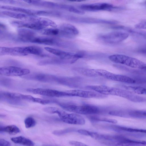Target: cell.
<instances>
[{
    "mask_svg": "<svg viewBox=\"0 0 146 146\" xmlns=\"http://www.w3.org/2000/svg\"><path fill=\"white\" fill-rule=\"evenodd\" d=\"M47 111L49 113L57 114L62 121L67 123L82 125L85 123L84 118L77 113H69L59 108L52 107H49Z\"/></svg>",
    "mask_w": 146,
    "mask_h": 146,
    "instance_id": "6da1fadb",
    "label": "cell"
},
{
    "mask_svg": "<svg viewBox=\"0 0 146 146\" xmlns=\"http://www.w3.org/2000/svg\"><path fill=\"white\" fill-rule=\"evenodd\" d=\"M59 105L63 109L78 114L90 115L98 114L101 112L98 107L88 104L76 105L67 103H59Z\"/></svg>",
    "mask_w": 146,
    "mask_h": 146,
    "instance_id": "7a4b0ae2",
    "label": "cell"
},
{
    "mask_svg": "<svg viewBox=\"0 0 146 146\" xmlns=\"http://www.w3.org/2000/svg\"><path fill=\"white\" fill-rule=\"evenodd\" d=\"M108 58L113 62L134 68L141 69L146 65V64L137 59L123 54H113L110 56Z\"/></svg>",
    "mask_w": 146,
    "mask_h": 146,
    "instance_id": "3957f363",
    "label": "cell"
},
{
    "mask_svg": "<svg viewBox=\"0 0 146 146\" xmlns=\"http://www.w3.org/2000/svg\"><path fill=\"white\" fill-rule=\"evenodd\" d=\"M87 87L105 95L116 96L127 98L130 94L123 90L105 85H89L87 86Z\"/></svg>",
    "mask_w": 146,
    "mask_h": 146,
    "instance_id": "277c9868",
    "label": "cell"
},
{
    "mask_svg": "<svg viewBox=\"0 0 146 146\" xmlns=\"http://www.w3.org/2000/svg\"><path fill=\"white\" fill-rule=\"evenodd\" d=\"M129 34L121 31H115L100 35L98 39L104 43L115 44L120 42L126 39Z\"/></svg>",
    "mask_w": 146,
    "mask_h": 146,
    "instance_id": "5b68a950",
    "label": "cell"
},
{
    "mask_svg": "<svg viewBox=\"0 0 146 146\" xmlns=\"http://www.w3.org/2000/svg\"><path fill=\"white\" fill-rule=\"evenodd\" d=\"M44 49L47 51L57 56L67 63H74L83 56L82 53H75L67 52L61 50L49 47H45Z\"/></svg>",
    "mask_w": 146,
    "mask_h": 146,
    "instance_id": "8992f818",
    "label": "cell"
},
{
    "mask_svg": "<svg viewBox=\"0 0 146 146\" xmlns=\"http://www.w3.org/2000/svg\"><path fill=\"white\" fill-rule=\"evenodd\" d=\"M82 9L90 11H96L103 10L115 11L121 9V7H115L106 3H98L91 4H83L80 6Z\"/></svg>",
    "mask_w": 146,
    "mask_h": 146,
    "instance_id": "52a82bcc",
    "label": "cell"
},
{
    "mask_svg": "<svg viewBox=\"0 0 146 146\" xmlns=\"http://www.w3.org/2000/svg\"><path fill=\"white\" fill-rule=\"evenodd\" d=\"M30 73L28 69L19 67L8 66L1 67L0 74L2 76H22L27 75Z\"/></svg>",
    "mask_w": 146,
    "mask_h": 146,
    "instance_id": "ba28073f",
    "label": "cell"
},
{
    "mask_svg": "<svg viewBox=\"0 0 146 146\" xmlns=\"http://www.w3.org/2000/svg\"><path fill=\"white\" fill-rule=\"evenodd\" d=\"M67 20L72 22L86 23H103L109 24H117L118 21H116L106 20L95 18L78 17L69 16L66 17Z\"/></svg>",
    "mask_w": 146,
    "mask_h": 146,
    "instance_id": "9c48e42d",
    "label": "cell"
},
{
    "mask_svg": "<svg viewBox=\"0 0 146 146\" xmlns=\"http://www.w3.org/2000/svg\"><path fill=\"white\" fill-rule=\"evenodd\" d=\"M30 42L41 44L54 45L58 46H65L68 42L62 41L54 37L35 36L31 40Z\"/></svg>",
    "mask_w": 146,
    "mask_h": 146,
    "instance_id": "30bf717a",
    "label": "cell"
},
{
    "mask_svg": "<svg viewBox=\"0 0 146 146\" xmlns=\"http://www.w3.org/2000/svg\"><path fill=\"white\" fill-rule=\"evenodd\" d=\"M67 96H77L90 98H103L106 95L94 91H88L80 90H73L65 91Z\"/></svg>",
    "mask_w": 146,
    "mask_h": 146,
    "instance_id": "8fae6325",
    "label": "cell"
},
{
    "mask_svg": "<svg viewBox=\"0 0 146 146\" xmlns=\"http://www.w3.org/2000/svg\"><path fill=\"white\" fill-rule=\"evenodd\" d=\"M27 92L33 93L50 97H66L65 91H60L42 88H28Z\"/></svg>",
    "mask_w": 146,
    "mask_h": 146,
    "instance_id": "7c38bea8",
    "label": "cell"
},
{
    "mask_svg": "<svg viewBox=\"0 0 146 146\" xmlns=\"http://www.w3.org/2000/svg\"><path fill=\"white\" fill-rule=\"evenodd\" d=\"M1 94L5 96L19 100H25L44 105L45 100L39 98L34 97L30 95L7 92H1Z\"/></svg>",
    "mask_w": 146,
    "mask_h": 146,
    "instance_id": "4fadbf2b",
    "label": "cell"
},
{
    "mask_svg": "<svg viewBox=\"0 0 146 146\" xmlns=\"http://www.w3.org/2000/svg\"><path fill=\"white\" fill-rule=\"evenodd\" d=\"M0 56L9 55L23 56L27 55L25 46L12 47H0Z\"/></svg>",
    "mask_w": 146,
    "mask_h": 146,
    "instance_id": "5bb4252c",
    "label": "cell"
},
{
    "mask_svg": "<svg viewBox=\"0 0 146 146\" xmlns=\"http://www.w3.org/2000/svg\"><path fill=\"white\" fill-rule=\"evenodd\" d=\"M59 36L67 38H72L78 35L79 32L75 26L69 24H63L58 28Z\"/></svg>",
    "mask_w": 146,
    "mask_h": 146,
    "instance_id": "9a60e30c",
    "label": "cell"
},
{
    "mask_svg": "<svg viewBox=\"0 0 146 146\" xmlns=\"http://www.w3.org/2000/svg\"><path fill=\"white\" fill-rule=\"evenodd\" d=\"M18 38L22 41L30 42L31 39L36 36L35 33L31 29L21 28L17 30Z\"/></svg>",
    "mask_w": 146,
    "mask_h": 146,
    "instance_id": "2e32d148",
    "label": "cell"
},
{
    "mask_svg": "<svg viewBox=\"0 0 146 146\" xmlns=\"http://www.w3.org/2000/svg\"><path fill=\"white\" fill-rule=\"evenodd\" d=\"M0 8L13 11L21 13L30 15L36 16V10L9 5H2Z\"/></svg>",
    "mask_w": 146,
    "mask_h": 146,
    "instance_id": "e0dca14e",
    "label": "cell"
},
{
    "mask_svg": "<svg viewBox=\"0 0 146 146\" xmlns=\"http://www.w3.org/2000/svg\"><path fill=\"white\" fill-rule=\"evenodd\" d=\"M74 70L82 75L90 77L98 76L96 69L87 68L77 67L74 69Z\"/></svg>",
    "mask_w": 146,
    "mask_h": 146,
    "instance_id": "ac0fdd59",
    "label": "cell"
},
{
    "mask_svg": "<svg viewBox=\"0 0 146 146\" xmlns=\"http://www.w3.org/2000/svg\"><path fill=\"white\" fill-rule=\"evenodd\" d=\"M1 13L5 15L10 17L21 20L27 19L30 16L23 13L9 11H2Z\"/></svg>",
    "mask_w": 146,
    "mask_h": 146,
    "instance_id": "d6986e66",
    "label": "cell"
},
{
    "mask_svg": "<svg viewBox=\"0 0 146 146\" xmlns=\"http://www.w3.org/2000/svg\"><path fill=\"white\" fill-rule=\"evenodd\" d=\"M11 141L14 143L24 145L32 146L34 145L33 142L30 139L20 136L11 138Z\"/></svg>",
    "mask_w": 146,
    "mask_h": 146,
    "instance_id": "ffe728a7",
    "label": "cell"
},
{
    "mask_svg": "<svg viewBox=\"0 0 146 146\" xmlns=\"http://www.w3.org/2000/svg\"><path fill=\"white\" fill-rule=\"evenodd\" d=\"M112 80L128 84H134L136 82L135 80L130 77L115 74L113 76Z\"/></svg>",
    "mask_w": 146,
    "mask_h": 146,
    "instance_id": "44dd1931",
    "label": "cell"
},
{
    "mask_svg": "<svg viewBox=\"0 0 146 146\" xmlns=\"http://www.w3.org/2000/svg\"><path fill=\"white\" fill-rule=\"evenodd\" d=\"M0 133L6 132L11 135H15L20 132L19 128L14 125H10L5 126L1 125L0 127Z\"/></svg>",
    "mask_w": 146,
    "mask_h": 146,
    "instance_id": "7402d4cb",
    "label": "cell"
},
{
    "mask_svg": "<svg viewBox=\"0 0 146 146\" xmlns=\"http://www.w3.org/2000/svg\"><path fill=\"white\" fill-rule=\"evenodd\" d=\"M87 116L88 118L92 122L102 121L112 123H116L117 122V121L114 119L101 117L96 115H88Z\"/></svg>",
    "mask_w": 146,
    "mask_h": 146,
    "instance_id": "603a6c76",
    "label": "cell"
},
{
    "mask_svg": "<svg viewBox=\"0 0 146 146\" xmlns=\"http://www.w3.org/2000/svg\"><path fill=\"white\" fill-rule=\"evenodd\" d=\"M0 100L14 105H22L23 102L19 100L0 94Z\"/></svg>",
    "mask_w": 146,
    "mask_h": 146,
    "instance_id": "cb8c5ba5",
    "label": "cell"
},
{
    "mask_svg": "<svg viewBox=\"0 0 146 146\" xmlns=\"http://www.w3.org/2000/svg\"><path fill=\"white\" fill-rule=\"evenodd\" d=\"M42 33L43 35H47L59 36V30L58 28L54 27L46 29L42 31Z\"/></svg>",
    "mask_w": 146,
    "mask_h": 146,
    "instance_id": "d4e9b609",
    "label": "cell"
},
{
    "mask_svg": "<svg viewBox=\"0 0 146 146\" xmlns=\"http://www.w3.org/2000/svg\"><path fill=\"white\" fill-rule=\"evenodd\" d=\"M24 123L25 127L27 128L34 127L36 124L35 120L31 117H29L26 118L24 120Z\"/></svg>",
    "mask_w": 146,
    "mask_h": 146,
    "instance_id": "484cf974",
    "label": "cell"
},
{
    "mask_svg": "<svg viewBox=\"0 0 146 146\" xmlns=\"http://www.w3.org/2000/svg\"><path fill=\"white\" fill-rule=\"evenodd\" d=\"M125 28V30H127L129 33L136 34L139 35L144 38L146 39V31H144L136 30L129 28Z\"/></svg>",
    "mask_w": 146,
    "mask_h": 146,
    "instance_id": "4316f807",
    "label": "cell"
},
{
    "mask_svg": "<svg viewBox=\"0 0 146 146\" xmlns=\"http://www.w3.org/2000/svg\"><path fill=\"white\" fill-rule=\"evenodd\" d=\"M73 130V129L68 128L61 130H55L53 131L52 133L55 135H60L71 132Z\"/></svg>",
    "mask_w": 146,
    "mask_h": 146,
    "instance_id": "83f0119b",
    "label": "cell"
},
{
    "mask_svg": "<svg viewBox=\"0 0 146 146\" xmlns=\"http://www.w3.org/2000/svg\"><path fill=\"white\" fill-rule=\"evenodd\" d=\"M135 27L138 29L146 30V22L140 23L136 24Z\"/></svg>",
    "mask_w": 146,
    "mask_h": 146,
    "instance_id": "f1b7e54d",
    "label": "cell"
},
{
    "mask_svg": "<svg viewBox=\"0 0 146 146\" xmlns=\"http://www.w3.org/2000/svg\"><path fill=\"white\" fill-rule=\"evenodd\" d=\"M69 143L70 144L74 145V146H88V145L82 143L81 142L74 141H71L69 142Z\"/></svg>",
    "mask_w": 146,
    "mask_h": 146,
    "instance_id": "f546056e",
    "label": "cell"
},
{
    "mask_svg": "<svg viewBox=\"0 0 146 146\" xmlns=\"http://www.w3.org/2000/svg\"><path fill=\"white\" fill-rule=\"evenodd\" d=\"M11 143L9 141L3 139H0V146H10Z\"/></svg>",
    "mask_w": 146,
    "mask_h": 146,
    "instance_id": "4dcf8cb0",
    "label": "cell"
},
{
    "mask_svg": "<svg viewBox=\"0 0 146 146\" xmlns=\"http://www.w3.org/2000/svg\"><path fill=\"white\" fill-rule=\"evenodd\" d=\"M68 1H72V2H82L85 1L86 0H67Z\"/></svg>",
    "mask_w": 146,
    "mask_h": 146,
    "instance_id": "1f68e13d",
    "label": "cell"
},
{
    "mask_svg": "<svg viewBox=\"0 0 146 146\" xmlns=\"http://www.w3.org/2000/svg\"><path fill=\"white\" fill-rule=\"evenodd\" d=\"M23 1L28 3H32V0H20Z\"/></svg>",
    "mask_w": 146,
    "mask_h": 146,
    "instance_id": "d6a6232c",
    "label": "cell"
},
{
    "mask_svg": "<svg viewBox=\"0 0 146 146\" xmlns=\"http://www.w3.org/2000/svg\"><path fill=\"white\" fill-rule=\"evenodd\" d=\"M141 70L146 72V65L143 67Z\"/></svg>",
    "mask_w": 146,
    "mask_h": 146,
    "instance_id": "836d02e7",
    "label": "cell"
},
{
    "mask_svg": "<svg viewBox=\"0 0 146 146\" xmlns=\"http://www.w3.org/2000/svg\"><path fill=\"white\" fill-rule=\"evenodd\" d=\"M144 94H146V88H144Z\"/></svg>",
    "mask_w": 146,
    "mask_h": 146,
    "instance_id": "e575fe53",
    "label": "cell"
}]
</instances>
